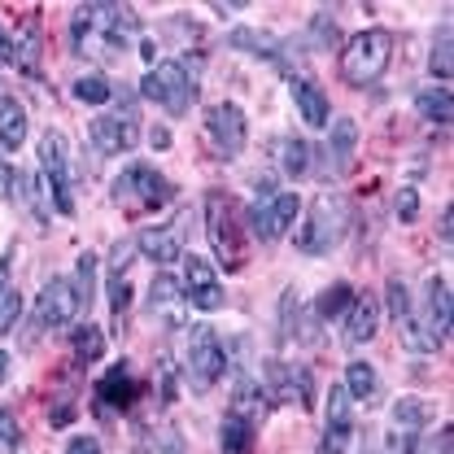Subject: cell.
I'll use <instances>...</instances> for the list:
<instances>
[{
	"label": "cell",
	"mask_w": 454,
	"mask_h": 454,
	"mask_svg": "<svg viewBox=\"0 0 454 454\" xmlns=\"http://www.w3.org/2000/svg\"><path fill=\"white\" fill-rule=\"evenodd\" d=\"M372 454H415V433L394 428V433H385V437H380V450H372Z\"/></svg>",
	"instance_id": "f35d334b"
},
{
	"label": "cell",
	"mask_w": 454,
	"mask_h": 454,
	"mask_svg": "<svg viewBox=\"0 0 454 454\" xmlns=\"http://www.w3.org/2000/svg\"><path fill=\"white\" fill-rule=\"evenodd\" d=\"M27 140V110L18 106V97H0V149L18 153Z\"/></svg>",
	"instance_id": "7402d4cb"
},
{
	"label": "cell",
	"mask_w": 454,
	"mask_h": 454,
	"mask_svg": "<svg viewBox=\"0 0 454 454\" xmlns=\"http://www.w3.org/2000/svg\"><path fill=\"white\" fill-rule=\"evenodd\" d=\"M293 106L301 114V122L306 127H328V97H324V88L319 83H310V79H293Z\"/></svg>",
	"instance_id": "ffe728a7"
},
{
	"label": "cell",
	"mask_w": 454,
	"mask_h": 454,
	"mask_svg": "<svg viewBox=\"0 0 454 454\" xmlns=\"http://www.w3.org/2000/svg\"><path fill=\"white\" fill-rule=\"evenodd\" d=\"M354 145H358V127L349 118H337L333 122V136L324 145V158H328V175H345L349 170V158H354Z\"/></svg>",
	"instance_id": "44dd1931"
},
{
	"label": "cell",
	"mask_w": 454,
	"mask_h": 454,
	"mask_svg": "<svg viewBox=\"0 0 454 454\" xmlns=\"http://www.w3.org/2000/svg\"><path fill=\"white\" fill-rule=\"evenodd\" d=\"M262 376H267L262 389H267L271 402H288V406H301V411L315 406V376H310L306 367H293V363H267Z\"/></svg>",
	"instance_id": "30bf717a"
},
{
	"label": "cell",
	"mask_w": 454,
	"mask_h": 454,
	"mask_svg": "<svg viewBox=\"0 0 454 454\" xmlns=\"http://www.w3.org/2000/svg\"><path fill=\"white\" fill-rule=\"evenodd\" d=\"M0 61H13V40L4 35V27H0Z\"/></svg>",
	"instance_id": "bcb514c9"
},
{
	"label": "cell",
	"mask_w": 454,
	"mask_h": 454,
	"mask_svg": "<svg viewBox=\"0 0 454 454\" xmlns=\"http://www.w3.org/2000/svg\"><path fill=\"white\" fill-rule=\"evenodd\" d=\"M79 310H83V306H79L74 284L66 280V276L49 280L40 288V297H35V324H40V328H66Z\"/></svg>",
	"instance_id": "4fadbf2b"
},
{
	"label": "cell",
	"mask_w": 454,
	"mask_h": 454,
	"mask_svg": "<svg viewBox=\"0 0 454 454\" xmlns=\"http://www.w3.org/2000/svg\"><path fill=\"white\" fill-rule=\"evenodd\" d=\"M297 210H301V201H297V192H271V197H262V201H254L249 206V231L258 236V240H280L284 231L293 227L297 219Z\"/></svg>",
	"instance_id": "9c48e42d"
},
{
	"label": "cell",
	"mask_w": 454,
	"mask_h": 454,
	"mask_svg": "<svg viewBox=\"0 0 454 454\" xmlns=\"http://www.w3.org/2000/svg\"><path fill=\"white\" fill-rule=\"evenodd\" d=\"M450 44H454V31L450 27H442L437 40H433V57H428V66H433V74L442 79V88L450 83Z\"/></svg>",
	"instance_id": "836d02e7"
},
{
	"label": "cell",
	"mask_w": 454,
	"mask_h": 454,
	"mask_svg": "<svg viewBox=\"0 0 454 454\" xmlns=\"http://www.w3.org/2000/svg\"><path fill=\"white\" fill-rule=\"evenodd\" d=\"M88 136H92V145L101 149V153H131L136 149V140H140V127H136V114H101V118H92V127H88Z\"/></svg>",
	"instance_id": "9a60e30c"
},
{
	"label": "cell",
	"mask_w": 454,
	"mask_h": 454,
	"mask_svg": "<svg viewBox=\"0 0 454 454\" xmlns=\"http://www.w3.org/2000/svg\"><path fill=\"white\" fill-rule=\"evenodd\" d=\"M40 192L57 215H74V184H70V158H66V136L44 131L40 136Z\"/></svg>",
	"instance_id": "5b68a950"
},
{
	"label": "cell",
	"mask_w": 454,
	"mask_h": 454,
	"mask_svg": "<svg viewBox=\"0 0 454 454\" xmlns=\"http://www.w3.org/2000/svg\"><path fill=\"white\" fill-rule=\"evenodd\" d=\"M428 415H433V411H428V402H424V397H402V402L394 406V424L397 428H406V433L424 428V424H428Z\"/></svg>",
	"instance_id": "4dcf8cb0"
},
{
	"label": "cell",
	"mask_w": 454,
	"mask_h": 454,
	"mask_svg": "<svg viewBox=\"0 0 454 454\" xmlns=\"http://www.w3.org/2000/svg\"><path fill=\"white\" fill-rule=\"evenodd\" d=\"M206 231H210V245H215L219 267L240 271V267L249 262L245 227H240V215H236L231 197H223V192H210V197H206Z\"/></svg>",
	"instance_id": "3957f363"
},
{
	"label": "cell",
	"mask_w": 454,
	"mask_h": 454,
	"mask_svg": "<svg viewBox=\"0 0 454 454\" xmlns=\"http://www.w3.org/2000/svg\"><path fill=\"white\" fill-rule=\"evenodd\" d=\"M389 315H394L397 324H402V319H406V315H415V310H411V293H406V284L397 280H389Z\"/></svg>",
	"instance_id": "ab89813d"
},
{
	"label": "cell",
	"mask_w": 454,
	"mask_h": 454,
	"mask_svg": "<svg viewBox=\"0 0 454 454\" xmlns=\"http://www.w3.org/2000/svg\"><path fill=\"white\" fill-rule=\"evenodd\" d=\"M170 201V184L158 175L153 167L136 162L114 179V206L131 210V215H145V210H162Z\"/></svg>",
	"instance_id": "52a82bcc"
},
{
	"label": "cell",
	"mask_w": 454,
	"mask_h": 454,
	"mask_svg": "<svg viewBox=\"0 0 454 454\" xmlns=\"http://www.w3.org/2000/svg\"><path fill=\"white\" fill-rule=\"evenodd\" d=\"M206 136H210V145H215L223 158H236V153L245 149V140H249V122H245L240 106H236V101L210 106V110H206Z\"/></svg>",
	"instance_id": "7c38bea8"
},
{
	"label": "cell",
	"mask_w": 454,
	"mask_h": 454,
	"mask_svg": "<svg viewBox=\"0 0 454 454\" xmlns=\"http://www.w3.org/2000/svg\"><path fill=\"white\" fill-rule=\"evenodd\" d=\"M389 57H394V35L385 27H367V31L345 40V49H340V79L354 83V88H367V83H376L389 70Z\"/></svg>",
	"instance_id": "7a4b0ae2"
},
{
	"label": "cell",
	"mask_w": 454,
	"mask_h": 454,
	"mask_svg": "<svg viewBox=\"0 0 454 454\" xmlns=\"http://www.w3.org/2000/svg\"><path fill=\"white\" fill-rule=\"evenodd\" d=\"M4 380H9V354L0 349V385H4Z\"/></svg>",
	"instance_id": "681fc988"
},
{
	"label": "cell",
	"mask_w": 454,
	"mask_h": 454,
	"mask_svg": "<svg viewBox=\"0 0 454 454\" xmlns=\"http://www.w3.org/2000/svg\"><path fill=\"white\" fill-rule=\"evenodd\" d=\"M376 389H380L376 367H372V363H363V358H354V363L345 367V394L354 397V402H372Z\"/></svg>",
	"instance_id": "484cf974"
},
{
	"label": "cell",
	"mask_w": 454,
	"mask_h": 454,
	"mask_svg": "<svg viewBox=\"0 0 454 454\" xmlns=\"http://www.w3.org/2000/svg\"><path fill=\"white\" fill-rule=\"evenodd\" d=\"M345 227H349V210H345L340 192H319V201L310 206L306 223L297 227V249L310 254V258L333 254L340 245V236H345Z\"/></svg>",
	"instance_id": "277c9868"
},
{
	"label": "cell",
	"mask_w": 454,
	"mask_h": 454,
	"mask_svg": "<svg viewBox=\"0 0 454 454\" xmlns=\"http://www.w3.org/2000/svg\"><path fill=\"white\" fill-rule=\"evenodd\" d=\"M136 249H140L149 262H158V267L179 262V258H184V219L170 227H145V231L136 236Z\"/></svg>",
	"instance_id": "e0dca14e"
},
{
	"label": "cell",
	"mask_w": 454,
	"mask_h": 454,
	"mask_svg": "<svg viewBox=\"0 0 454 454\" xmlns=\"http://www.w3.org/2000/svg\"><path fill=\"white\" fill-rule=\"evenodd\" d=\"M66 454H101V442L97 437H70Z\"/></svg>",
	"instance_id": "ee69618b"
},
{
	"label": "cell",
	"mask_w": 454,
	"mask_h": 454,
	"mask_svg": "<svg viewBox=\"0 0 454 454\" xmlns=\"http://www.w3.org/2000/svg\"><path fill=\"white\" fill-rule=\"evenodd\" d=\"M179 262H184V284H179L184 301H192L197 310H219L227 297H223L219 276H215V267H210L201 254H184Z\"/></svg>",
	"instance_id": "8fae6325"
},
{
	"label": "cell",
	"mask_w": 454,
	"mask_h": 454,
	"mask_svg": "<svg viewBox=\"0 0 454 454\" xmlns=\"http://www.w3.org/2000/svg\"><path fill=\"white\" fill-rule=\"evenodd\" d=\"M110 306L118 319L127 315V306H131V284H127V276H110Z\"/></svg>",
	"instance_id": "60d3db41"
},
{
	"label": "cell",
	"mask_w": 454,
	"mask_h": 454,
	"mask_svg": "<svg viewBox=\"0 0 454 454\" xmlns=\"http://www.w3.org/2000/svg\"><path fill=\"white\" fill-rule=\"evenodd\" d=\"M254 428H258V424H249L245 415L227 411L223 424H219V446H223V454H249L254 450Z\"/></svg>",
	"instance_id": "603a6c76"
},
{
	"label": "cell",
	"mask_w": 454,
	"mask_h": 454,
	"mask_svg": "<svg viewBox=\"0 0 454 454\" xmlns=\"http://www.w3.org/2000/svg\"><path fill=\"white\" fill-rule=\"evenodd\" d=\"M376 328H380V297H372V293L354 297V306L345 310V340L363 345L376 337Z\"/></svg>",
	"instance_id": "d6986e66"
},
{
	"label": "cell",
	"mask_w": 454,
	"mask_h": 454,
	"mask_svg": "<svg viewBox=\"0 0 454 454\" xmlns=\"http://www.w3.org/2000/svg\"><path fill=\"white\" fill-rule=\"evenodd\" d=\"M415 106L424 114V122H437V127H446L450 122V88H424L419 97H415Z\"/></svg>",
	"instance_id": "83f0119b"
},
{
	"label": "cell",
	"mask_w": 454,
	"mask_h": 454,
	"mask_svg": "<svg viewBox=\"0 0 454 454\" xmlns=\"http://www.w3.org/2000/svg\"><path fill=\"white\" fill-rule=\"evenodd\" d=\"M394 210H397V219H402V223H411V219L419 215V192H415V188H402V192H397V201H394Z\"/></svg>",
	"instance_id": "b9f144b4"
},
{
	"label": "cell",
	"mask_w": 454,
	"mask_h": 454,
	"mask_svg": "<svg viewBox=\"0 0 454 454\" xmlns=\"http://www.w3.org/2000/svg\"><path fill=\"white\" fill-rule=\"evenodd\" d=\"M354 442V411H349V394L333 389L328 397V419H324V454H345Z\"/></svg>",
	"instance_id": "ac0fdd59"
},
{
	"label": "cell",
	"mask_w": 454,
	"mask_h": 454,
	"mask_svg": "<svg viewBox=\"0 0 454 454\" xmlns=\"http://www.w3.org/2000/svg\"><path fill=\"white\" fill-rule=\"evenodd\" d=\"M442 240L450 245V210H442Z\"/></svg>",
	"instance_id": "c3c4849f"
},
{
	"label": "cell",
	"mask_w": 454,
	"mask_h": 454,
	"mask_svg": "<svg viewBox=\"0 0 454 454\" xmlns=\"http://www.w3.org/2000/svg\"><path fill=\"white\" fill-rule=\"evenodd\" d=\"M0 450H4V454L22 450V428H18L13 411H4V406H0Z\"/></svg>",
	"instance_id": "74e56055"
},
{
	"label": "cell",
	"mask_w": 454,
	"mask_h": 454,
	"mask_svg": "<svg viewBox=\"0 0 454 454\" xmlns=\"http://www.w3.org/2000/svg\"><path fill=\"white\" fill-rule=\"evenodd\" d=\"M454 433H450V424H442V433L424 446V454H454V442H450Z\"/></svg>",
	"instance_id": "7bdbcfd3"
},
{
	"label": "cell",
	"mask_w": 454,
	"mask_h": 454,
	"mask_svg": "<svg viewBox=\"0 0 454 454\" xmlns=\"http://www.w3.org/2000/svg\"><path fill=\"white\" fill-rule=\"evenodd\" d=\"M280 167H284V175H306V170H310V145H306V140H297V136H293V140H284L280 145Z\"/></svg>",
	"instance_id": "e575fe53"
},
{
	"label": "cell",
	"mask_w": 454,
	"mask_h": 454,
	"mask_svg": "<svg viewBox=\"0 0 454 454\" xmlns=\"http://www.w3.org/2000/svg\"><path fill=\"white\" fill-rule=\"evenodd\" d=\"M315 31H319V40H324V44H337V22H328V13H319V18H315Z\"/></svg>",
	"instance_id": "f6af8a7d"
},
{
	"label": "cell",
	"mask_w": 454,
	"mask_h": 454,
	"mask_svg": "<svg viewBox=\"0 0 454 454\" xmlns=\"http://www.w3.org/2000/svg\"><path fill=\"white\" fill-rule=\"evenodd\" d=\"M415 324L424 328V337L433 345H446V337H450V284H446V276H428L424 315H415Z\"/></svg>",
	"instance_id": "5bb4252c"
},
{
	"label": "cell",
	"mask_w": 454,
	"mask_h": 454,
	"mask_svg": "<svg viewBox=\"0 0 454 454\" xmlns=\"http://www.w3.org/2000/svg\"><path fill=\"white\" fill-rule=\"evenodd\" d=\"M231 49H254V57H280V40L267 31H236Z\"/></svg>",
	"instance_id": "d6a6232c"
},
{
	"label": "cell",
	"mask_w": 454,
	"mask_h": 454,
	"mask_svg": "<svg viewBox=\"0 0 454 454\" xmlns=\"http://www.w3.org/2000/svg\"><path fill=\"white\" fill-rule=\"evenodd\" d=\"M184 293H179V280L175 276H167V271H158L153 276V288H149V306L158 310V306H175Z\"/></svg>",
	"instance_id": "d590c367"
},
{
	"label": "cell",
	"mask_w": 454,
	"mask_h": 454,
	"mask_svg": "<svg viewBox=\"0 0 454 454\" xmlns=\"http://www.w3.org/2000/svg\"><path fill=\"white\" fill-rule=\"evenodd\" d=\"M354 297H358V293H354L345 280L328 284V288L319 293V301H315V315H319L324 324H328V319H345V310L354 306Z\"/></svg>",
	"instance_id": "d4e9b609"
},
{
	"label": "cell",
	"mask_w": 454,
	"mask_h": 454,
	"mask_svg": "<svg viewBox=\"0 0 454 454\" xmlns=\"http://www.w3.org/2000/svg\"><path fill=\"white\" fill-rule=\"evenodd\" d=\"M13 66H22L27 74H40V22L35 18H27L13 40Z\"/></svg>",
	"instance_id": "cb8c5ba5"
},
{
	"label": "cell",
	"mask_w": 454,
	"mask_h": 454,
	"mask_svg": "<svg viewBox=\"0 0 454 454\" xmlns=\"http://www.w3.org/2000/svg\"><path fill=\"white\" fill-rule=\"evenodd\" d=\"M0 197H4V201H31V192H27V179L9 167L4 158H0Z\"/></svg>",
	"instance_id": "8d00e7d4"
},
{
	"label": "cell",
	"mask_w": 454,
	"mask_h": 454,
	"mask_svg": "<svg viewBox=\"0 0 454 454\" xmlns=\"http://www.w3.org/2000/svg\"><path fill=\"white\" fill-rule=\"evenodd\" d=\"M227 372V349L215 328L192 324L188 328V349H184V376L197 394H206L210 385H219V376Z\"/></svg>",
	"instance_id": "8992f818"
},
{
	"label": "cell",
	"mask_w": 454,
	"mask_h": 454,
	"mask_svg": "<svg viewBox=\"0 0 454 454\" xmlns=\"http://www.w3.org/2000/svg\"><path fill=\"white\" fill-rule=\"evenodd\" d=\"M101 349H106V333H101L97 324L74 328V358H79V363H97Z\"/></svg>",
	"instance_id": "1f68e13d"
},
{
	"label": "cell",
	"mask_w": 454,
	"mask_h": 454,
	"mask_svg": "<svg viewBox=\"0 0 454 454\" xmlns=\"http://www.w3.org/2000/svg\"><path fill=\"white\" fill-rule=\"evenodd\" d=\"M149 140H153V149H167V145H170V136H167V131H153Z\"/></svg>",
	"instance_id": "7dc6e473"
},
{
	"label": "cell",
	"mask_w": 454,
	"mask_h": 454,
	"mask_svg": "<svg viewBox=\"0 0 454 454\" xmlns=\"http://www.w3.org/2000/svg\"><path fill=\"white\" fill-rule=\"evenodd\" d=\"M97 402H106L114 411H131V406L140 402V380H136V372H131L127 358L114 363L110 372L97 380Z\"/></svg>",
	"instance_id": "2e32d148"
},
{
	"label": "cell",
	"mask_w": 454,
	"mask_h": 454,
	"mask_svg": "<svg viewBox=\"0 0 454 454\" xmlns=\"http://www.w3.org/2000/svg\"><path fill=\"white\" fill-rule=\"evenodd\" d=\"M74 297H79V306L88 310L92 301H97V254H79V267H74Z\"/></svg>",
	"instance_id": "f1b7e54d"
},
{
	"label": "cell",
	"mask_w": 454,
	"mask_h": 454,
	"mask_svg": "<svg viewBox=\"0 0 454 454\" xmlns=\"http://www.w3.org/2000/svg\"><path fill=\"white\" fill-rule=\"evenodd\" d=\"M110 97H114V88L106 74H79V79H74V101H83V106H106Z\"/></svg>",
	"instance_id": "f546056e"
},
{
	"label": "cell",
	"mask_w": 454,
	"mask_h": 454,
	"mask_svg": "<svg viewBox=\"0 0 454 454\" xmlns=\"http://www.w3.org/2000/svg\"><path fill=\"white\" fill-rule=\"evenodd\" d=\"M136 31L140 22L122 4H79L70 18V40L83 57H122Z\"/></svg>",
	"instance_id": "6da1fadb"
},
{
	"label": "cell",
	"mask_w": 454,
	"mask_h": 454,
	"mask_svg": "<svg viewBox=\"0 0 454 454\" xmlns=\"http://www.w3.org/2000/svg\"><path fill=\"white\" fill-rule=\"evenodd\" d=\"M22 315V293L9 284V258H0V333H9Z\"/></svg>",
	"instance_id": "4316f807"
},
{
	"label": "cell",
	"mask_w": 454,
	"mask_h": 454,
	"mask_svg": "<svg viewBox=\"0 0 454 454\" xmlns=\"http://www.w3.org/2000/svg\"><path fill=\"white\" fill-rule=\"evenodd\" d=\"M140 97L162 106L167 114H184L197 97V83L188 79V66L184 61H153L145 83H140Z\"/></svg>",
	"instance_id": "ba28073f"
}]
</instances>
